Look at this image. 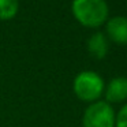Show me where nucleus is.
<instances>
[{
    "mask_svg": "<svg viewBox=\"0 0 127 127\" xmlns=\"http://www.w3.org/2000/svg\"><path fill=\"white\" fill-rule=\"evenodd\" d=\"M71 7L75 18L89 28L100 26L108 17L105 0H74Z\"/></svg>",
    "mask_w": 127,
    "mask_h": 127,
    "instance_id": "f257e3e1",
    "label": "nucleus"
},
{
    "mask_svg": "<svg viewBox=\"0 0 127 127\" xmlns=\"http://www.w3.org/2000/svg\"><path fill=\"white\" fill-rule=\"evenodd\" d=\"M104 90L102 78L97 72L93 71H82L74 79V92L81 100L93 101Z\"/></svg>",
    "mask_w": 127,
    "mask_h": 127,
    "instance_id": "f03ea898",
    "label": "nucleus"
},
{
    "mask_svg": "<svg viewBox=\"0 0 127 127\" xmlns=\"http://www.w3.org/2000/svg\"><path fill=\"white\" fill-rule=\"evenodd\" d=\"M83 127H113L115 112L105 101H97L86 108L82 118Z\"/></svg>",
    "mask_w": 127,
    "mask_h": 127,
    "instance_id": "7ed1b4c3",
    "label": "nucleus"
},
{
    "mask_svg": "<svg viewBox=\"0 0 127 127\" xmlns=\"http://www.w3.org/2000/svg\"><path fill=\"white\" fill-rule=\"evenodd\" d=\"M107 33L112 41L118 42V44H127V18H111L107 23Z\"/></svg>",
    "mask_w": 127,
    "mask_h": 127,
    "instance_id": "20e7f679",
    "label": "nucleus"
},
{
    "mask_svg": "<svg viewBox=\"0 0 127 127\" xmlns=\"http://www.w3.org/2000/svg\"><path fill=\"white\" fill-rule=\"evenodd\" d=\"M107 100L111 102H119L127 98V78L116 77L111 79L105 92Z\"/></svg>",
    "mask_w": 127,
    "mask_h": 127,
    "instance_id": "39448f33",
    "label": "nucleus"
},
{
    "mask_svg": "<svg viewBox=\"0 0 127 127\" xmlns=\"http://www.w3.org/2000/svg\"><path fill=\"white\" fill-rule=\"evenodd\" d=\"M88 48L92 56H94L96 59H102L108 52V42L105 36L100 32L94 33L88 41Z\"/></svg>",
    "mask_w": 127,
    "mask_h": 127,
    "instance_id": "423d86ee",
    "label": "nucleus"
},
{
    "mask_svg": "<svg viewBox=\"0 0 127 127\" xmlns=\"http://www.w3.org/2000/svg\"><path fill=\"white\" fill-rule=\"evenodd\" d=\"M18 0H0V18L10 19L18 11Z\"/></svg>",
    "mask_w": 127,
    "mask_h": 127,
    "instance_id": "0eeeda50",
    "label": "nucleus"
},
{
    "mask_svg": "<svg viewBox=\"0 0 127 127\" xmlns=\"http://www.w3.org/2000/svg\"><path fill=\"white\" fill-rule=\"evenodd\" d=\"M116 127H127V104L119 111L118 118L115 119Z\"/></svg>",
    "mask_w": 127,
    "mask_h": 127,
    "instance_id": "6e6552de",
    "label": "nucleus"
}]
</instances>
